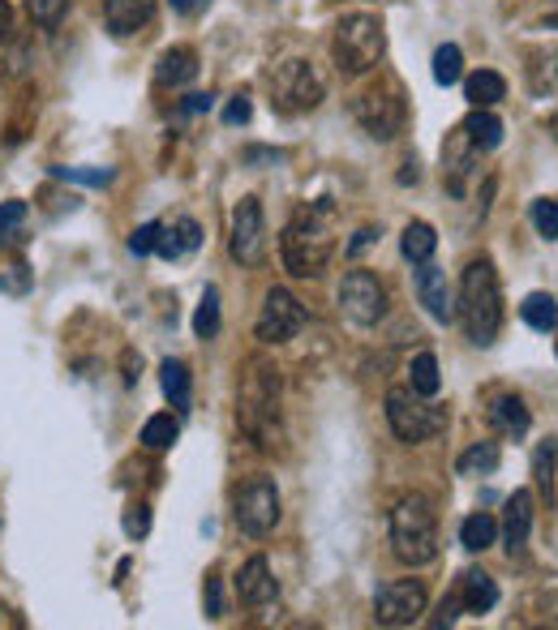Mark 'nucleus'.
I'll return each instance as SVG.
<instances>
[{
	"mask_svg": "<svg viewBox=\"0 0 558 630\" xmlns=\"http://www.w3.org/2000/svg\"><path fill=\"white\" fill-rule=\"evenodd\" d=\"M387 51V31L374 13H349L340 18L335 35H331V56H335V69L349 73V78H361L369 73Z\"/></svg>",
	"mask_w": 558,
	"mask_h": 630,
	"instance_id": "39448f33",
	"label": "nucleus"
},
{
	"mask_svg": "<svg viewBox=\"0 0 558 630\" xmlns=\"http://www.w3.org/2000/svg\"><path fill=\"white\" fill-rule=\"evenodd\" d=\"M520 318H524L533 331L550 335V331H558V300L550 291H528L524 305H520Z\"/></svg>",
	"mask_w": 558,
	"mask_h": 630,
	"instance_id": "b1692460",
	"label": "nucleus"
},
{
	"mask_svg": "<svg viewBox=\"0 0 558 630\" xmlns=\"http://www.w3.org/2000/svg\"><path fill=\"white\" fill-rule=\"evenodd\" d=\"M494 540H499V519L486 515V511H477V515H468V519L459 524V545H464L468 553H481V549H490Z\"/></svg>",
	"mask_w": 558,
	"mask_h": 630,
	"instance_id": "a878e982",
	"label": "nucleus"
},
{
	"mask_svg": "<svg viewBox=\"0 0 558 630\" xmlns=\"http://www.w3.org/2000/svg\"><path fill=\"white\" fill-rule=\"evenodd\" d=\"M391 553L405 566H430L439 558V519L421 493H408L391 511Z\"/></svg>",
	"mask_w": 558,
	"mask_h": 630,
	"instance_id": "20e7f679",
	"label": "nucleus"
},
{
	"mask_svg": "<svg viewBox=\"0 0 558 630\" xmlns=\"http://www.w3.org/2000/svg\"><path fill=\"white\" fill-rule=\"evenodd\" d=\"M275 592H280V583L271 575V562H266L262 553H254V558L241 566V575H237V600H241V605H271Z\"/></svg>",
	"mask_w": 558,
	"mask_h": 630,
	"instance_id": "a211bd4d",
	"label": "nucleus"
},
{
	"mask_svg": "<svg viewBox=\"0 0 558 630\" xmlns=\"http://www.w3.org/2000/svg\"><path fill=\"white\" fill-rule=\"evenodd\" d=\"M459 605H464V614H490L499 605V583L486 571H464L459 575Z\"/></svg>",
	"mask_w": 558,
	"mask_h": 630,
	"instance_id": "412c9836",
	"label": "nucleus"
},
{
	"mask_svg": "<svg viewBox=\"0 0 558 630\" xmlns=\"http://www.w3.org/2000/svg\"><path fill=\"white\" fill-rule=\"evenodd\" d=\"M198 4H203V0H172V9H176V13H194Z\"/></svg>",
	"mask_w": 558,
	"mask_h": 630,
	"instance_id": "603ef678",
	"label": "nucleus"
},
{
	"mask_svg": "<svg viewBox=\"0 0 558 630\" xmlns=\"http://www.w3.org/2000/svg\"><path fill=\"white\" fill-rule=\"evenodd\" d=\"M210 103H215V95H190L181 103V112H210Z\"/></svg>",
	"mask_w": 558,
	"mask_h": 630,
	"instance_id": "3c124183",
	"label": "nucleus"
},
{
	"mask_svg": "<svg viewBox=\"0 0 558 630\" xmlns=\"http://www.w3.org/2000/svg\"><path fill=\"white\" fill-rule=\"evenodd\" d=\"M408 387L417 390V394H425V399L439 394L443 378H439V356H434V352H417V356H412V365H408Z\"/></svg>",
	"mask_w": 558,
	"mask_h": 630,
	"instance_id": "cd10ccee",
	"label": "nucleus"
},
{
	"mask_svg": "<svg viewBox=\"0 0 558 630\" xmlns=\"http://www.w3.org/2000/svg\"><path fill=\"white\" fill-rule=\"evenodd\" d=\"M155 253L159 257H168V262H176L181 253H185V244L176 237V228H159V244H155Z\"/></svg>",
	"mask_w": 558,
	"mask_h": 630,
	"instance_id": "79ce46f5",
	"label": "nucleus"
},
{
	"mask_svg": "<svg viewBox=\"0 0 558 630\" xmlns=\"http://www.w3.org/2000/svg\"><path fill=\"white\" fill-rule=\"evenodd\" d=\"M486 421H490L494 434H503V437H524L528 425H533V416H528V408H524L520 394H494Z\"/></svg>",
	"mask_w": 558,
	"mask_h": 630,
	"instance_id": "6ab92c4d",
	"label": "nucleus"
},
{
	"mask_svg": "<svg viewBox=\"0 0 558 630\" xmlns=\"http://www.w3.org/2000/svg\"><path fill=\"white\" fill-rule=\"evenodd\" d=\"M459 78H464V51L456 44H443L434 51V82L439 87H456Z\"/></svg>",
	"mask_w": 558,
	"mask_h": 630,
	"instance_id": "473e14b6",
	"label": "nucleus"
},
{
	"mask_svg": "<svg viewBox=\"0 0 558 630\" xmlns=\"http://www.w3.org/2000/svg\"><path fill=\"white\" fill-rule=\"evenodd\" d=\"M412 288H417V300L425 305V313L434 322H443V327L456 322V291L447 284V271H439L434 262H421L412 271Z\"/></svg>",
	"mask_w": 558,
	"mask_h": 630,
	"instance_id": "4468645a",
	"label": "nucleus"
},
{
	"mask_svg": "<svg viewBox=\"0 0 558 630\" xmlns=\"http://www.w3.org/2000/svg\"><path fill=\"white\" fill-rule=\"evenodd\" d=\"M322 99H327V82L305 56H288L275 65V73H271V107L275 112L301 116V112H314Z\"/></svg>",
	"mask_w": 558,
	"mask_h": 630,
	"instance_id": "423d86ee",
	"label": "nucleus"
},
{
	"mask_svg": "<svg viewBox=\"0 0 558 630\" xmlns=\"http://www.w3.org/2000/svg\"><path fill=\"white\" fill-rule=\"evenodd\" d=\"M555 455H558L555 442L533 455V481L542 489V502H546V506H555Z\"/></svg>",
	"mask_w": 558,
	"mask_h": 630,
	"instance_id": "2f4dec72",
	"label": "nucleus"
},
{
	"mask_svg": "<svg viewBox=\"0 0 558 630\" xmlns=\"http://www.w3.org/2000/svg\"><path fill=\"white\" fill-rule=\"evenodd\" d=\"M459 82H464V99H468L472 107H494V103L508 99V78L494 73V69H477V73H468V78H459Z\"/></svg>",
	"mask_w": 558,
	"mask_h": 630,
	"instance_id": "4be33fe9",
	"label": "nucleus"
},
{
	"mask_svg": "<svg viewBox=\"0 0 558 630\" xmlns=\"http://www.w3.org/2000/svg\"><path fill=\"white\" fill-rule=\"evenodd\" d=\"M31 288V271L18 262V266H9V275H0V291H9V296H22V291Z\"/></svg>",
	"mask_w": 558,
	"mask_h": 630,
	"instance_id": "a19ab883",
	"label": "nucleus"
},
{
	"mask_svg": "<svg viewBox=\"0 0 558 630\" xmlns=\"http://www.w3.org/2000/svg\"><path fill=\"white\" fill-rule=\"evenodd\" d=\"M232 519H237L241 532L254 536V540L275 532V524H280V489H275V481L271 477H254V481H246L237 489Z\"/></svg>",
	"mask_w": 558,
	"mask_h": 630,
	"instance_id": "1a4fd4ad",
	"label": "nucleus"
},
{
	"mask_svg": "<svg viewBox=\"0 0 558 630\" xmlns=\"http://www.w3.org/2000/svg\"><path fill=\"white\" fill-rule=\"evenodd\" d=\"M26 13H31V22L39 31H56L65 22V13H69V0H26Z\"/></svg>",
	"mask_w": 558,
	"mask_h": 630,
	"instance_id": "72a5a7b5",
	"label": "nucleus"
},
{
	"mask_svg": "<svg viewBox=\"0 0 558 630\" xmlns=\"http://www.w3.org/2000/svg\"><path fill=\"white\" fill-rule=\"evenodd\" d=\"M434 249H439L434 228H430V224H421V219H412V224L405 228V237H400V253H405L412 266H421V262H430V257H434Z\"/></svg>",
	"mask_w": 558,
	"mask_h": 630,
	"instance_id": "bb28decb",
	"label": "nucleus"
},
{
	"mask_svg": "<svg viewBox=\"0 0 558 630\" xmlns=\"http://www.w3.org/2000/svg\"><path fill=\"white\" fill-rule=\"evenodd\" d=\"M237 425L258 450L280 446V369L275 360L254 356L241 374V399H237Z\"/></svg>",
	"mask_w": 558,
	"mask_h": 630,
	"instance_id": "f03ea898",
	"label": "nucleus"
},
{
	"mask_svg": "<svg viewBox=\"0 0 558 630\" xmlns=\"http://www.w3.org/2000/svg\"><path fill=\"white\" fill-rule=\"evenodd\" d=\"M176 437H181V425H176V416H168V412H159V416H151V421L143 425V446L155 450V455L172 450Z\"/></svg>",
	"mask_w": 558,
	"mask_h": 630,
	"instance_id": "c756f323",
	"label": "nucleus"
},
{
	"mask_svg": "<svg viewBox=\"0 0 558 630\" xmlns=\"http://www.w3.org/2000/svg\"><path fill=\"white\" fill-rule=\"evenodd\" d=\"M159 228H163V224H143V228L129 237V253H134V257L155 253V244H159Z\"/></svg>",
	"mask_w": 558,
	"mask_h": 630,
	"instance_id": "ea45409f",
	"label": "nucleus"
},
{
	"mask_svg": "<svg viewBox=\"0 0 558 630\" xmlns=\"http://www.w3.org/2000/svg\"><path fill=\"white\" fill-rule=\"evenodd\" d=\"M353 116L356 125L374 138V142H391L408 121V107H405V95L396 82H383V87H369L353 99Z\"/></svg>",
	"mask_w": 558,
	"mask_h": 630,
	"instance_id": "6e6552de",
	"label": "nucleus"
},
{
	"mask_svg": "<svg viewBox=\"0 0 558 630\" xmlns=\"http://www.w3.org/2000/svg\"><path fill=\"white\" fill-rule=\"evenodd\" d=\"M387 421H391V434L400 442L417 446V442H430L447 429V408L430 403L412 387H391L387 390Z\"/></svg>",
	"mask_w": 558,
	"mask_h": 630,
	"instance_id": "0eeeda50",
	"label": "nucleus"
},
{
	"mask_svg": "<svg viewBox=\"0 0 558 630\" xmlns=\"http://www.w3.org/2000/svg\"><path fill=\"white\" fill-rule=\"evenodd\" d=\"M254 116V103H250V95H237L228 107H224V125H246Z\"/></svg>",
	"mask_w": 558,
	"mask_h": 630,
	"instance_id": "37998d69",
	"label": "nucleus"
},
{
	"mask_svg": "<svg viewBox=\"0 0 558 630\" xmlns=\"http://www.w3.org/2000/svg\"><path fill=\"white\" fill-rule=\"evenodd\" d=\"M555 352H558V340H555Z\"/></svg>",
	"mask_w": 558,
	"mask_h": 630,
	"instance_id": "5fc2aeb1",
	"label": "nucleus"
},
{
	"mask_svg": "<svg viewBox=\"0 0 558 630\" xmlns=\"http://www.w3.org/2000/svg\"><path fill=\"white\" fill-rule=\"evenodd\" d=\"M335 300H340V313L353 327H378L387 318V288L374 271H349L340 291H335Z\"/></svg>",
	"mask_w": 558,
	"mask_h": 630,
	"instance_id": "9d476101",
	"label": "nucleus"
},
{
	"mask_svg": "<svg viewBox=\"0 0 558 630\" xmlns=\"http://www.w3.org/2000/svg\"><path fill=\"white\" fill-rule=\"evenodd\" d=\"M159 387L172 399V408H181V412L190 408V369L181 360H163L159 365Z\"/></svg>",
	"mask_w": 558,
	"mask_h": 630,
	"instance_id": "c85d7f7f",
	"label": "nucleus"
},
{
	"mask_svg": "<svg viewBox=\"0 0 558 630\" xmlns=\"http://www.w3.org/2000/svg\"><path fill=\"white\" fill-rule=\"evenodd\" d=\"M459 129L468 134V142L477 146L481 154H486V150H494V146L503 142V121H499L490 107H472V116H468Z\"/></svg>",
	"mask_w": 558,
	"mask_h": 630,
	"instance_id": "5701e85b",
	"label": "nucleus"
},
{
	"mask_svg": "<svg viewBox=\"0 0 558 630\" xmlns=\"http://www.w3.org/2000/svg\"><path fill=\"white\" fill-rule=\"evenodd\" d=\"M215 331H219V291L206 288L203 305H198V313H194V335H198V340H215Z\"/></svg>",
	"mask_w": 558,
	"mask_h": 630,
	"instance_id": "f704fd0d",
	"label": "nucleus"
},
{
	"mask_svg": "<svg viewBox=\"0 0 558 630\" xmlns=\"http://www.w3.org/2000/svg\"><path fill=\"white\" fill-rule=\"evenodd\" d=\"M56 181H78V185H107L116 172L112 168H52Z\"/></svg>",
	"mask_w": 558,
	"mask_h": 630,
	"instance_id": "e433bc0d",
	"label": "nucleus"
},
{
	"mask_svg": "<svg viewBox=\"0 0 558 630\" xmlns=\"http://www.w3.org/2000/svg\"><path fill=\"white\" fill-rule=\"evenodd\" d=\"M206 618H224V587H219V580H206Z\"/></svg>",
	"mask_w": 558,
	"mask_h": 630,
	"instance_id": "49530a36",
	"label": "nucleus"
},
{
	"mask_svg": "<svg viewBox=\"0 0 558 630\" xmlns=\"http://www.w3.org/2000/svg\"><path fill=\"white\" fill-rule=\"evenodd\" d=\"M555 78H558V56L550 48H537L533 51V65H528V87H533V95L555 91Z\"/></svg>",
	"mask_w": 558,
	"mask_h": 630,
	"instance_id": "7c9ffc66",
	"label": "nucleus"
},
{
	"mask_svg": "<svg viewBox=\"0 0 558 630\" xmlns=\"http://www.w3.org/2000/svg\"><path fill=\"white\" fill-rule=\"evenodd\" d=\"M537 605L546 609V618H550V627H558V592H542V596H537Z\"/></svg>",
	"mask_w": 558,
	"mask_h": 630,
	"instance_id": "09e8293b",
	"label": "nucleus"
},
{
	"mask_svg": "<svg viewBox=\"0 0 558 630\" xmlns=\"http://www.w3.org/2000/svg\"><path fill=\"white\" fill-rule=\"evenodd\" d=\"M459 609H464V605H459V592H456V596H447V600L439 605V614H434L430 622H434V627H452V622L459 618Z\"/></svg>",
	"mask_w": 558,
	"mask_h": 630,
	"instance_id": "a18cd8bd",
	"label": "nucleus"
},
{
	"mask_svg": "<svg viewBox=\"0 0 558 630\" xmlns=\"http://www.w3.org/2000/svg\"><path fill=\"white\" fill-rule=\"evenodd\" d=\"M533 228H537V237L558 241V202L555 197H537V202H533Z\"/></svg>",
	"mask_w": 558,
	"mask_h": 630,
	"instance_id": "c9c22d12",
	"label": "nucleus"
},
{
	"mask_svg": "<svg viewBox=\"0 0 558 630\" xmlns=\"http://www.w3.org/2000/svg\"><path fill=\"white\" fill-rule=\"evenodd\" d=\"M374 241H378V228H361L353 241H349V249H344V253H349V257H356L361 249H369Z\"/></svg>",
	"mask_w": 558,
	"mask_h": 630,
	"instance_id": "de8ad7c7",
	"label": "nucleus"
},
{
	"mask_svg": "<svg viewBox=\"0 0 558 630\" xmlns=\"http://www.w3.org/2000/svg\"><path fill=\"white\" fill-rule=\"evenodd\" d=\"M546 31H558V13H550V18H546Z\"/></svg>",
	"mask_w": 558,
	"mask_h": 630,
	"instance_id": "864d4df0",
	"label": "nucleus"
},
{
	"mask_svg": "<svg viewBox=\"0 0 558 630\" xmlns=\"http://www.w3.org/2000/svg\"><path fill=\"white\" fill-rule=\"evenodd\" d=\"M228 253L241 266H258L266 257V215L258 197H241L232 206V228H228Z\"/></svg>",
	"mask_w": 558,
	"mask_h": 630,
	"instance_id": "ddd939ff",
	"label": "nucleus"
},
{
	"mask_svg": "<svg viewBox=\"0 0 558 630\" xmlns=\"http://www.w3.org/2000/svg\"><path fill=\"white\" fill-rule=\"evenodd\" d=\"M9 31H13V4H9V0H0V44L9 39Z\"/></svg>",
	"mask_w": 558,
	"mask_h": 630,
	"instance_id": "8fccbe9b",
	"label": "nucleus"
},
{
	"mask_svg": "<svg viewBox=\"0 0 558 630\" xmlns=\"http://www.w3.org/2000/svg\"><path fill=\"white\" fill-rule=\"evenodd\" d=\"M533 515H537V502H533V493L528 489H515L508 497V515H503V545H508V553H524V545H528V536H533Z\"/></svg>",
	"mask_w": 558,
	"mask_h": 630,
	"instance_id": "dca6fc26",
	"label": "nucleus"
},
{
	"mask_svg": "<svg viewBox=\"0 0 558 630\" xmlns=\"http://www.w3.org/2000/svg\"><path fill=\"white\" fill-rule=\"evenodd\" d=\"M499 463H503L499 442H477V446H468V450L459 455L456 472L459 477H490V472H499Z\"/></svg>",
	"mask_w": 558,
	"mask_h": 630,
	"instance_id": "393cba45",
	"label": "nucleus"
},
{
	"mask_svg": "<svg viewBox=\"0 0 558 630\" xmlns=\"http://www.w3.org/2000/svg\"><path fill=\"white\" fill-rule=\"evenodd\" d=\"M430 605V592L421 580H391L374 596V622L378 627H412Z\"/></svg>",
	"mask_w": 558,
	"mask_h": 630,
	"instance_id": "f8f14e48",
	"label": "nucleus"
},
{
	"mask_svg": "<svg viewBox=\"0 0 558 630\" xmlns=\"http://www.w3.org/2000/svg\"><path fill=\"white\" fill-rule=\"evenodd\" d=\"M477 159H481V150L468 142V134H464V129H452V138L443 142V181H447V190L456 197L468 190V176H472Z\"/></svg>",
	"mask_w": 558,
	"mask_h": 630,
	"instance_id": "2eb2a0df",
	"label": "nucleus"
},
{
	"mask_svg": "<svg viewBox=\"0 0 558 630\" xmlns=\"http://www.w3.org/2000/svg\"><path fill=\"white\" fill-rule=\"evenodd\" d=\"M176 237H181V244H185V253H194V249L203 244V228H198L194 219H181V224H176Z\"/></svg>",
	"mask_w": 558,
	"mask_h": 630,
	"instance_id": "c03bdc74",
	"label": "nucleus"
},
{
	"mask_svg": "<svg viewBox=\"0 0 558 630\" xmlns=\"http://www.w3.org/2000/svg\"><path fill=\"white\" fill-rule=\"evenodd\" d=\"M327 215H331L327 202L301 206V210L293 215V224L284 228V237H280V257H284V271H288L293 279H318V275L331 266L335 241H331Z\"/></svg>",
	"mask_w": 558,
	"mask_h": 630,
	"instance_id": "7ed1b4c3",
	"label": "nucleus"
},
{
	"mask_svg": "<svg viewBox=\"0 0 558 630\" xmlns=\"http://www.w3.org/2000/svg\"><path fill=\"white\" fill-rule=\"evenodd\" d=\"M194 78H198V51H194V48L159 51V65H155V82H159L163 91H176V87H185V82H194Z\"/></svg>",
	"mask_w": 558,
	"mask_h": 630,
	"instance_id": "aec40b11",
	"label": "nucleus"
},
{
	"mask_svg": "<svg viewBox=\"0 0 558 630\" xmlns=\"http://www.w3.org/2000/svg\"><path fill=\"white\" fill-rule=\"evenodd\" d=\"M121 528H125L129 540H143V536L151 532V506H147V502L129 506V511H125V519H121Z\"/></svg>",
	"mask_w": 558,
	"mask_h": 630,
	"instance_id": "4c0bfd02",
	"label": "nucleus"
},
{
	"mask_svg": "<svg viewBox=\"0 0 558 630\" xmlns=\"http://www.w3.org/2000/svg\"><path fill=\"white\" fill-rule=\"evenodd\" d=\"M305 327V305L293 296L288 288H271L262 296V313L254 322V335L258 343L266 347H280V343L297 340Z\"/></svg>",
	"mask_w": 558,
	"mask_h": 630,
	"instance_id": "9b49d317",
	"label": "nucleus"
},
{
	"mask_svg": "<svg viewBox=\"0 0 558 630\" xmlns=\"http://www.w3.org/2000/svg\"><path fill=\"white\" fill-rule=\"evenodd\" d=\"M26 219V202H0V241H9Z\"/></svg>",
	"mask_w": 558,
	"mask_h": 630,
	"instance_id": "58836bf2",
	"label": "nucleus"
},
{
	"mask_svg": "<svg viewBox=\"0 0 558 630\" xmlns=\"http://www.w3.org/2000/svg\"><path fill=\"white\" fill-rule=\"evenodd\" d=\"M456 318L464 322L468 340L477 347H490L503 331V284L490 257H472L459 275L456 291Z\"/></svg>",
	"mask_w": 558,
	"mask_h": 630,
	"instance_id": "f257e3e1",
	"label": "nucleus"
},
{
	"mask_svg": "<svg viewBox=\"0 0 558 630\" xmlns=\"http://www.w3.org/2000/svg\"><path fill=\"white\" fill-rule=\"evenodd\" d=\"M155 18V0H107L103 4V22L116 39H129L138 35L143 26H151Z\"/></svg>",
	"mask_w": 558,
	"mask_h": 630,
	"instance_id": "f3484780",
	"label": "nucleus"
}]
</instances>
